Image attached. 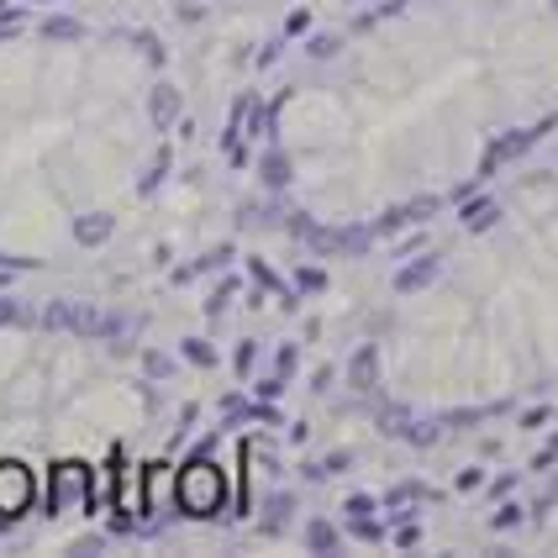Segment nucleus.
<instances>
[{
    "label": "nucleus",
    "mask_w": 558,
    "mask_h": 558,
    "mask_svg": "<svg viewBox=\"0 0 558 558\" xmlns=\"http://www.w3.org/2000/svg\"><path fill=\"white\" fill-rule=\"evenodd\" d=\"M211 448H217V433H206L195 442V453H190V464L180 469V511L185 517H221V506H227V480H221V469L211 464Z\"/></svg>",
    "instance_id": "nucleus-1"
},
{
    "label": "nucleus",
    "mask_w": 558,
    "mask_h": 558,
    "mask_svg": "<svg viewBox=\"0 0 558 558\" xmlns=\"http://www.w3.org/2000/svg\"><path fill=\"white\" fill-rule=\"evenodd\" d=\"M32 496H37L32 469H22L16 459H5V464H0V527H5V522H16V517L32 506Z\"/></svg>",
    "instance_id": "nucleus-2"
},
{
    "label": "nucleus",
    "mask_w": 558,
    "mask_h": 558,
    "mask_svg": "<svg viewBox=\"0 0 558 558\" xmlns=\"http://www.w3.org/2000/svg\"><path fill=\"white\" fill-rule=\"evenodd\" d=\"M306 243L316 253H348V258H359V253H369L374 248V227H311L306 232Z\"/></svg>",
    "instance_id": "nucleus-3"
},
{
    "label": "nucleus",
    "mask_w": 558,
    "mask_h": 558,
    "mask_svg": "<svg viewBox=\"0 0 558 558\" xmlns=\"http://www.w3.org/2000/svg\"><path fill=\"white\" fill-rule=\"evenodd\" d=\"M554 122H532V126H517V132H506V137H496L490 143V154H485V169H480V180H490L496 174V163H506V158H517V154H527L532 143L543 137Z\"/></svg>",
    "instance_id": "nucleus-4"
},
{
    "label": "nucleus",
    "mask_w": 558,
    "mask_h": 558,
    "mask_svg": "<svg viewBox=\"0 0 558 558\" xmlns=\"http://www.w3.org/2000/svg\"><path fill=\"white\" fill-rule=\"evenodd\" d=\"M437 275H442V258H437V253H422L416 264H405L401 275H396V290H401V295H411V290H427Z\"/></svg>",
    "instance_id": "nucleus-5"
},
{
    "label": "nucleus",
    "mask_w": 558,
    "mask_h": 558,
    "mask_svg": "<svg viewBox=\"0 0 558 558\" xmlns=\"http://www.w3.org/2000/svg\"><path fill=\"white\" fill-rule=\"evenodd\" d=\"M374 379H379V348L364 342V348L348 359V385H353V390H374Z\"/></svg>",
    "instance_id": "nucleus-6"
},
{
    "label": "nucleus",
    "mask_w": 558,
    "mask_h": 558,
    "mask_svg": "<svg viewBox=\"0 0 558 558\" xmlns=\"http://www.w3.org/2000/svg\"><path fill=\"white\" fill-rule=\"evenodd\" d=\"M74 490H85V464H59L53 469V496H48V517H59V506Z\"/></svg>",
    "instance_id": "nucleus-7"
},
{
    "label": "nucleus",
    "mask_w": 558,
    "mask_h": 558,
    "mask_svg": "<svg viewBox=\"0 0 558 558\" xmlns=\"http://www.w3.org/2000/svg\"><path fill=\"white\" fill-rule=\"evenodd\" d=\"M111 227H117L111 211H90V217L74 221V243H80V248H100V243L111 238Z\"/></svg>",
    "instance_id": "nucleus-8"
},
{
    "label": "nucleus",
    "mask_w": 558,
    "mask_h": 558,
    "mask_svg": "<svg viewBox=\"0 0 558 558\" xmlns=\"http://www.w3.org/2000/svg\"><path fill=\"white\" fill-rule=\"evenodd\" d=\"M148 117H154L158 132H169V126L180 122V90H174V85H158V90L148 95Z\"/></svg>",
    "instance_id": "nucleus-9"
},
{
    "label": "nucleus",
    "mask_w": 558,
    "mask_h": 558,
    "mask_svg": "<svg viewBox=\"0 0 558 558\" xmlns=\"http://www.w3.org/2000/svg\"><path fill=\"white\" fill-rule=\"evenodd\" d=\"M459 217H464L469 232H485V227H496L500 221V206L496 201H464V211H459Z\"/></svg>",
    "instance_id": "nucleus-10"
},
{
    "label": "nucleus",
    "mask_w": 558,
    "mask_h": 558,
    "mask_svg": "<svg viewBox=\"0 0 558 558\" xmlns=\"http://www.w3.org/2000/svg\"><path fill=\"white\" fill-rule=\"evenodd\" d=\"M37 32L53 37V43H80V37H85V22H74V16H48Z\"/></svg>",
    "instance_id": "nucleus-11"
},
{
    "label": "nucleus",
    "mask_w": 558,
    "mask_h": 558,
    "mask_svg": "<svg viewBox=\"0 0 558 558\" xmlns=\"http://www.w3.org/2000/svg\"><path fill=\"white\" fill-rule=\"evenodd\" d=\"M258 169H264V185H269V190L290 185V158L279 154V148H275V154H264V163H258Z\"/></svg>",
    "instance_id": "nucleus-12"
},
{
    "label": "nucleus",
    "mask_w": 558,
    "mask_h": 558,
    "mask_svg": "<svg viewBox=\"0 0 558 558\" xmlns=\"http://www.w3.org/2000/svg\"><path fill=\"white\" fill-rule=\"evenodd\" d=\"M232 264V243H221V248H211L201 264H190V269H180V279H190V275H217V269H227Z\"/></svg>",
    "instance_id": "nucleus-13"
},
{
    "label": "nucleus",
    "mask_w": 558,
    "mask_h": 558,
    "mask_svg": "<svg viewBox=\"0 0 558 558\" xmlns=\"http://www.w3.org/2000/svg\"><path fill=\"white\" fill-rule=\"evenodd\" d=\"M306 543H311V554H338V527L332 522H311Z\"/></svg>",
    "instance_id": "nucleus-14"
},
{
    "label": "nucleus",
    "mask_w": 558,
    "mask_h": 558,
    "mask_svg": "<svg viewBox=\"0 0 558 558\" xmlns=\"http://www.w3.org/2000/svg\"><path fill=\"white\" fill-rule=\"evenodd\" d=\"M401 437L411 442V448H433V442H437L442 433H437V422H416V416H411V427H405Z\"/></svg>",
    "instance_id": "nucleus-15"
},
{
    "label": "nucleus",
    "mask_w": 558,
    "mask_h": 558,
    "mask_svg": "<svg viewBox=\"0 0 558 558\" xmlns=\"http://www.w3.org/2000/svg\"><path fill=\"white\" fill-rule=\"evenodd\" d=\"M169 163H174V158H169V148H158L154 169H148V174H143V195H154V190L163 185V174H169Z\"/></svg>",
    "instance_id": "nucleus-16"
},
{
    "label": "nucleus",
    "mask_w": 558,
    "mask_h": 558,
    "mask_svg": "<svg viewBox=\"0 0 558 558\" xmlns=\"http://www.w3.org/2000/svg\"><path fill=\"white\" fill-rule=\"evenodd\" d=\"M185 359H190V364H206V369H211V364H217V348H211L206 338H185Z\"/></svg>",
    "instance_id": "nucleus-17"
},
{
    "label": "nucleus",
    "mask_w": 558,
    "mask_h": 558,
    "mask_svg": "<svg viewBox=\"0 0 558 558\" xmlns=\"http://www.w3.org/2000/svg\"><path fill=\"white\" fill-rule=\"evenodd\" d=\"M405 427H411V411H401V405H390V411H385V416H379V433L401 437Z\"/></svg>",
    "instance_id": "nucleus-18"
},
{
    "label": "nucleus",
    "mask_w": 558,
    "mask_h": 558,
    "mask_svg": "<svg viewBox=\"0 0 558 558\" xmlns=\"http://www.w3.org/2000/svg\"><path fill=\"white\" fill-rule=\"evenodd\" d=\"M269 511H275V517L264 522V532H279V527H284V511H295V496H275V500H269Z\"/></svg>",
    "instance_id": "nucleus-19"
},
{
    "label": "nucleus",
    "mask_w": 558,
    "mask_h": 558,
    "mask_svg": "<svg viewBox=\"0 0 558 558\" xmlns=\"http://www.w3.org/2000/svg\"><path fill=\"white\" fill-rule=\"evenodd\" d=\"M353 537H364V543H379V537H385V527H379L374 517H353Z\"/></svg>",
    "instance_id": "nucleus-20"
},
{
    "label": "nucleus",
    "mask_w": 558,
    "mask_h": 558,
    "mask_svg": "<svg viewBox=\"0 0 558 558\" xmlns=\"http://www.w3.org/2000/svg\"><path fill=\"white\" fill-rule=\"evenodd\" d=\"M437 206H442L437 195H416V201H411L405 211H411V221H427V217H433V211H437Z\"/></svg>",
    "instance_id": "nucleus-21"
},
{
    "label": "nucleus",
    "mask_w": 558,
    "mask_h": 558,
    "mask_svg": "<svg viewBox=\"0 0 558 558\" xmlns=\"http://www.w3.org/2000/svg\"><path fill=\"white\" fill-rule=\"evenodd\" d=\"M517 522H522V506H500L496 517H490V527H496V532H511Z\"/></svg>",
    "instance_id": "nucleus-22"
},
{
    "label": "nucleus",
    "mask_w": 558,
    "mask_h": 558,
    "mask_svg": "<svg viewBox=\"0 0 558 558\" xmlns=\"http://www.w3.org/2000/svg\"><path fill=\"white\" fill-rule=\"evenodd\" d=\"M63 316H69V301H53V306L43 311V327H48V332H63Z\"/></svg>",
    "instance_id": "nucleus-23"
},
{
    "label": "nucleus",
    "mask_w": 558,
    "mask_h": 558,
    "mask_svg": "<svg viewBox=\"0 0 558 558\" xmlns=\"http://www.w3.org/2000/svg\"><path fill=\"white\" fill-rule=\"evenodd\" d=\"M332 53H338V37H327V32L311 37V59H332Z\"/></svg>",
    "instance_id": "nucleus-24"
},
{
    "label": "nucleus",
    "mask_w": 558,
    "mask_h": 558,
    "mask_svg": "<svg viewBox=\"0 0 558 558\" xmlns=\"http://www.w3.org/2000/svg\"><path fill=\"white\" fill-rule=\"evenodd\" d=\"M554 464H558V437H554V442H543V453L532 459V469H537V474H543V469H554Z\"/></svg>",
    "instance_id": "nucleus-25"
},
{
    "label": "nucleus",
    "mask_w": 558,
    "mask_h": 558,
    "mask_svg": "<svg viewBox=\"0 0 558 558\" xmlns=\"http://www.w3.org/2000/svg\"><path fill=\"white\" fill-rule=\"evenodd\" d=\"M0 269H11V275H16V269H37V258H22V253H0Z\"/></svg>",
    "instance_id": "nucleus-26"
},
{
    "label": "nucleus",
    "mask_w": 558,
    "mask_h": 558,
    "mask_svg": "<svg viewBox=\"0 0 558 558\" xmlns=\"http://www.w3.org/2000/svg\"><path fill=\"white\" fill-rule=\"evenodd\" d=\"M227 301H232V279L221 284V290L211 295V301H206V316H221V306H227Z\"/></svg>",
    "instance_id": "nucleus-27"
},
{
    "label": "nucleus",
    "mask_w": 558,
    "mask_h": 558,
    "mask_svg": "<svg viewBox=\"0 0 558 558\" xmlns=\"http://www.w3.org/2000/svg\"><path fill=\"white\" fill-rule=\"evenodd\" d=\"M348 517H369L374 511V496H348V506H342Z\"/></svg>",
    "instance_id": "nucleus-28"
},
{
    "label": "nucleus",
    "mask_w": 558,
    "mask_h": 558,
    "mask_svg": "<svg viewBox=\"0 0 558 558\" xmlns=\"http://www.w3.org/2000/svg\"><path fill=\"white\" fill-rule=\"evenodd\" d=\"M279 390H284V374H269V379H258V396H264V401H275Z\"/></svg>",
    "instance_id": "nucleus-29"
},
{
    "label": "nucleus",
    "mask_w": 558,
    "mask_h": 558,
    "mask_svg": "<svg viewBox=\"0 0 558 558\" xmlns=\"http://www.w3.org/2000/svg\"><path fill=\"white\" fill-rule=\"evenodd\" d=\"M11 322H27V311L16 306V301H0V327H11Z\"/></svg>",
    "instance_id": "nucleus-30"
},
{
    "label": "nucleus",
    "mask_w": 558,
    "mask_h": 558,
    "mask_svg": "<svg viewBox=\"0 0 558 558\" xmlns=\"http://www.w3.org/2000/svg\"><path fill=\"white\" fill-rule=\"evenodd\" d=\"M253 359H258V348H253V342H243V348H238V359H232V364H238V374H248Z\"/></svg>",
    "instance_id": "nucleus-31"
},
{
    "label": "nucleus",
    "mask_w": 558,
    "mask_h": 558,
    "mask_svg": "<svg viewBox=\"0 0 558 558\" xmlns=\"http://www.w3.org/2000/svg\"><path fill=\"white\" fill-rule=\"evenodd\" d=\"M416 543H422V527H411V522H405V527L396 532V548H416Z\"/></svg>",
    "instance_id": "nucleus-32"
},
{
    "label": "nucleus",
    "mask_w": 558,
    "mask_h": 558,
    "mask_svg": "<svg viewBox=\"0 0 558 558\" xmlns=\"http://www.w3.org/2000/svg\"><path fill=\"white\" fill-rule=\"evenodd\" d=\"M480 485H485V469H464L459 474V490H480Z\"/></svg>",
    "instance_id": "nucleus-33"
},
{
    "label": "nucleus",
    "mask_w": 558,
    "mask_h": 558,
    "mask_svg": "<svg viewBox=\"0 0 558 558\" xmlns=\"http://www.w3.org/2000/svg\"><path fill=\"white\" fill-rule=\"evenodd\" d=\"M137 43L148 48V59H154V63H163V48H158V37H154V32H137Z\"/></svg>",
    "instance_id": "nucleus-34"
},
{
    "label": "nucleus",
    "mask_w": 558,
    "mask_h": 558,
    "mask_svg": "<svg viewBox=\"0 0 558 558\" xmlns=\"http://www.w3.org/2000/svg\"><path fill=\"white\" fill-rule=\"evenodd\" d=\"M295 364H301V353L295 348H279V374H295Z\"/></svg>",
    "instance_id": "nucleus-35"
},
{
    "label": "nucleus",
    "mask_w": 558,
    "mask_h": 558,
    "mask_svg": "<svg viewBox=\"0 0 558 558\" xmlns=\"http://www.w3.org/2000/svg\"><path fill=\"white\" fill-rule=\"evenodd\" d=\"M322 284H327L322 269H301V290H322Z\"/></svg>",
    "instance_id": "nucleus-36"
},
{
    "label": "nucleus",
    "mask_w": 558,
    "mask_h": 558,
    "mask_svg": "<svg viewBox=\"0 0 558 558\" xmlns=\"http://www.w3.org/2000/svg\"><path fill=\"white\" fill-rule=\"evenodd\" d=\"M511 490H517V474H500V480H496V485H490V496H511Z\"/></svg>",
    "instance_id": "nucleus-37"
},
{
    "label": "nucleus",
    "mask_w": 558,
    "mask_h": 558,
    "mask_svg": "<svg viewBox=\"0 0 558 558\" xmlns=\"http://www.w3.org/2000/svg\"><path fill=\"white\" fill-rule=\"evenodd\" d=\"M143 369L158 379V374H169V364H163V353H148V359H143Z\"/></svg>",
    "instance_id": "nucleus-38"
},
{
    "label": "nucleus",
    "mask_w": 558,
    "mask_h": 558,
    "mask_svg": "<svg viewBox=\"0 0 558 558\" xmlns=\"http://www.w3.org/2000/svg\"><path fill=\"white\" fill-rule=\"evenodd\" d=\"M301 32H306V11H295V16L284 22V37H301Z\"/></svg>",
    "instance_id": "nucleus-39"
},
{
    "label": "nucleus",
    "mask_w": 558,
    "mask_h": 558,
    "mask_svg": "<svg viewBox=\"0 0 558 558\" xmlns=\"http://www.w3.org/2000/svg\"><path fill=\"white\" fill-rule=\"evenodd\" d=\"M16 16H22V11H16V5H5V0H0V22H16Z\"/></svg>",
    "instance_id": "nucleus-40"
},
{
    "label": "nucleus",
    "mask_w": 558,
    "mask_h": 558,
    "mask_svg": "<svg viewBox=\"0 0 558 558\" xmlns=\"http://www.w3.org/2000/svg\"><path fill=\"white\" fill-rule=\"evenodd\" d=\"M37 5H43V0H37Z\"/></svg>",
    "instance_id": "nucleus-41"
}]
</instances>
